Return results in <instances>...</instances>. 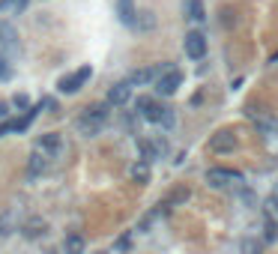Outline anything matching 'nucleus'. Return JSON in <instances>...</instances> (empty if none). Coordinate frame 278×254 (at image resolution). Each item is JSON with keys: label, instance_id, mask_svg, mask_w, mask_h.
Masks as SVG:
<instances>
[{"label": "nucleus", "instance_id": "12", "mask_svg": "<svg viewBox=\"0 0 278 254\" xmlns=\"http://www.w3.org/2000/svg\"><path fill=\"white\" fill-rule=\"evenodd\" d=\"M129 177H132L135 183L144 186V183H150V177H153V165H150V162H144V159H138V162L129 168Z\"/></svg>", "mask_w": 278, "mask_h": 254}, {"label": "nucleus", "instance_id": "8", "mask_svg": "<svg viewBox=\"0 0 278 254\" xmlns=\"http://www.w3.org/2000/svg\"><path fill=\"white\" fill-rule=\"evenodd\" d=\"M186 54H189L191 60H204L207 57V36L197 33V30L186 33Z\"/></svg>", "mask_w": 278, "mask_h": 254}, {"label": "nucleus", "instance_id": "9", "mask_svg": "<svg viewBox=\"0 0 278 254\" xmlns=\"http://www.w3.org/2000/svg\"><path fill=\"white\" fill-rule=\"evenodd\" d=\"M0 48L6 51V54H18L21 45H18V33L12 24H0Z\"/></svg>", "mask_w": 278, "mask_h": 254}, {"label": "nucleus", "instance_id": "29", "mask_svg": "<svg viewBox=\"0 0 278 254\" xmlns=\"http://www.w3.org/2000/svg\"><path fill=\"white\" fill-rule=\"evenodd\" d=\"M9 117V105H6V102H0V120H6Z\"/></svg>", "mask_w": 278, "mask_h": 254}, {"label": "nucleus", "instance_id": "17", "mask_svg": "<svg viewBox=\"0 0 278 254\" xmlns=\"http://www.w3.org/2000/svg\"><path fill=\"white\" fill-rule=\"evenodd\" d=\"M45 227H48V224H45L42 219H30L27 224H24V237H27V239H39L42 233H45Z\"/></svg>", "mask_w": 278, "mask_h": 254}, {"label": "nucleus", "instance_id": "24", "mask_svg": "<svg viewBox=\"0 0 278 254\" xmlns=\"http://www.w3.org/2000/svg\"><path fill=\"white\" fill-rule=\"evenodd\" d=\"M263 212H266V219H269V221H278V203L269 198V201L263 203Z\"/></svg>", "mask_w": 278, "mask_h": 254}, {"label": "nucleus", "instance_id": "13", "mask_svg": "<svg viewBox=\"0 0 278 254\" xmlns=\"http://www.w3.org/2000/svg\"><path fill=\"white\" fill-rule=\"evenodd\" d=\"M138 147H141V159H144V162H150V165H153L158 155L165 152V144H153V141H138Z\"/></svg>", "mask_w": 278, "mask_h": 254}, {"label": "nucleus", "instance_id": "7", "mask_svg": "<svg viewBox=\"0 0 278 254\" xmlns=\"http://www.w3.org/2000/svg\"><path fill=\"white\" fill-rule=\"evenodd\" d=\"M135 108H138V114L144 120H150V123H162V114H165V108L158 105L156 99H150V96H141L135 102Z\"/></svg>", "mask_w": 278, "mask_h": 254}, {"label": "nucleus", "instance_id": "3", "mask_svg": "<svg viewBox=\"0 0 278 254\" xmlns=\"http://www.w3.org/2000/svg\"><path fill=\"white\" fill-rule=\"evenodd\" d=\"M171 63H158V66H147V69H135V72H132V75H129V78H126V81H129V84L132 87H144V84H156L158 78H162V75H165V72H171Z\"/></svg>", "mask_w": 278, "mask_h": 254}, {"label": "nucleus", "instance_id": "4", "mask_svg": "<svg viewBox=\"0 0 278 254\" xmlns=\"http://www.w3.org/2000/svg\"><path fill=\"white\" fill-rule=\"evenodd\" d=\"M90 78H93V69L81 66L78 72H72V75H63V78L57 81V90H60V93H66V96H72V93H78L81 87L87 84Z\"/></svg>", "mask_w": 278, "mask_h": 254}, {"label": "nucleus", "instance_id": "20", "mask_svg": "<svg viewBox=\"0 0 278 254\" xmlns=\"http://www.w3.org/2000/svg\"><path fill=\"white\" fill-rule=\"evenodd\" d=\"M189 198H191V191H189V188H176L174 194L168 198V203H165V206H168V209H171V206H183V203L189 201Z\"/></svg>", "mask_w": 278, "mask_h": 254}, {"label": "nucleus", "instance_id": "22", "mask_svg": "<svg viewBox=\"0 0 278 254\" xmlns=\"http://www.w3.org/2000/svg\"><path fill=\"white\" fill-rule=\"evenodd\" d=\"M153 24H156L153 12H141V18H138V24H135V27H138V30H150Z\"/></svg>", "mask_w": 278, "mask_h": 254}, {"label": "nucleus", "instance_id": "21", "mask_svg": "<svg viewBox=\"0 0 278 254\" xmlns=\"http://www.w3.org/2000/svg\"><path fill=\"white\" fill-rule=\"evenodd\" d=\"M263 227H266V230H263V239H266V242H275V239H278V221H269V219H266V224H263Z\"/></svg>", "mask_w": 278, "mask_h": 254}, {"label": "nucleus", "instance_id": "11", "mask_svg": "<svg viewBox=\"0 0 278 254\" xmlns=\"http://www.w3.org/2000/svg\"><path fill=\"white\" fill-rule=\"evenodd\" d=\"M39 150L45 152V155H57V152L63 150V138L57 135V132L42 135V138H39Z\"/></svg>", "mask_w": 278, "mask_h": 254}, {"label": "nucleus", "instance_id": "16", "mask_svg": "<svg viewBox=\"0 0 278 254\" xmlns=\"http://www.w3.org/2000/svg\"><path fill=\"white\" fill-rule=\"evenodd\" d=\"M45 168H48V155H45L42 150H36L33 155H30V177L45 173Z\"/></svg>", "mask_w": 278, "mask_h": 254}, {"label": "nucleus", "instance_id": "26", "mask_svg": "<svg viewBox=\"0 0 278 254\" xmlns=\"http://www.w3.org/2000/svg\"><path fill=\"white\" fill-rule=\"evenodd\" d=\"M240 201H243L245 206H254L257 198H254V191H251V188H240Z\"/></svg>", "mask_w": 278, "mask_h": 254}, {"label": "nucleus", "instance_id": "1", "mask_svg": "<svg viewBox=\"0 0 278 254\" xmlns=\"http://www.w3.org/2000/svg\"><path fill=\"white\" fill-rule=\"evenodd\" d=\"M108 117H111V105H108V102L90 105V108H84V114L78 117L75 129H78L84 138H96L99 132H102V126H105V120Z\"/></svg>", "mask_w": 278, "mask_h": 254}, {"label": "nucleus", "instance_id": "15", "mask_svg": "<svg viewBox=\"0 0 278 254\" xmlns=\"http://www.w3.org/2000/svg\"><path fill=\"white\" fill-rule=\"evenodd\" d=\"M84 248H87V242H84V237H78V233H69L66 242H63V251L66 254H84Z\"/></svg>", "mask_w": 278, "mask_h": 254}, {"label": "nucleus", "instance_id": "28", "mask_svg": "<svg viewBox=\"0 0 278 254\" xmlns=\"http://www.w3.org/2000/svg\"><path fill=\"white\" fill-rule=\"evenodd\" d=\"M9 75H12V66H9V60L0 54V81H3V78H9Z\"/></svg>", "mask_w": 278, "mask_h": 254}, {"label": "nucleus", "instance_id": "6", "mask_svg": "<svg viewBox=\"0 0 278 254\" xmlns=\"http://www.w3.org/2000/svg\"><path fill=\"white\" fill-rule=\"evenodd\" d=\"M236 147H240V141L230 129H222V132H215L209 138V150L212 152H236Z\"/></svg>", "mask_w": 278, "mask_h": 254}, {"label": "nucleus", "instance_id": "14", "mask_svg": "<svg viewBox=\"0 0 278 254\" xmlns=\"http://www.w3.org/2000/svg\"><path fill=\"white\" fill-rule=\"evenodd\" d=\"M117 12H120L123 24H129V27H135V24H138V12H135L132 0H120V3H117Z\"/></svg>", "mask_w": 278, "mask_h": 254}, {"label": "nucleus", "instance_id": "23", "mask_svg": "<svg viewBox=\"0 0 278 254\" xmlns=\"http://www.w3.org/2000/svg\"><path fill=\"white\" fill-rule=\"evenodd\" d=\"M9 227H12V212H3V216H0V237H9V233H12Z\"/></svg>", "mask_w": 278, "mask_h": 254}, {"label": "nucleus", "instance_id": "18", "mask_svg": "<svg viewBox=\"0 0 278 254\" xmlns=\"http://www.w3.org/2000/svg\"><path fill=\"white\" fill-rule=\"evenodd\" d=\"M186 18L194 21V24H201V21H204V3H201V0H189V3H186Z\"/></svg>", "mask_w": 278, "mask_h": 254}, {"label": "nucleus", "instance_id": "25", "mask_svg": "<svg viewBox=\"0 0 278 254\" xmlns=\"http://www.w3.org/2000/svg\"><path fill=\"white\" fill-rule=\"evenodd\" d=\"M158 126H165V129H174L176 126V114L171 111V108H165V114H162V123Z\"/></svg>", "mask_w": 278, "mask_h": 254}, {"label": "nucleus", "instance_id": "30", "mask_svg": "<svg viewBox=\"0 0 278 254\" xmlns=\"http://www.w3.org/2000/svg\"><path fill=\"white\" fill-rule=\"evenodd\" d=\"M269 198H272V201L278 203V183H275V186H272V194H269Z\"/></svg>", "mask_w": 278, "mask_h": 254}, {"label": "nucleus", "instance_id": "19", "mask_svg": "<svg viewBox=\"0 0 278 254\" xmlns=\"http://www.w3.org/2000/svg\"><path fill=\"white\" fill-rule=\"evenodd\" d=\"M240 251H243V254H261L263 242H261V239H254V237H245L243 242H240Z\"/></svg>", "mask_w": 278, "mask_h": 254}, {"label": "nucleus", "instance_id": "27", "mask_svg": "<svg viewBox=\"0 0 278 254\" xmlns=\"http://www.w3.org/2000/svg\"><path fill=\"white\" fill-rule=\"evenodd\" d=\"M12 105H15L18 111H30V99H27L24 93H18L15 99H12Z\"/></svg>", "mask_w": 278, "mask_h": 254}, {"label": "nucleus", "instance_id": "2", "mask_svg": "<svg viewBox=\"0 0 278 254\" xmlns=\"http://www.w3.org/2000/svg\"><path fill=\"white\" fill-rule=\"evenodd\" d=\"M207 183L212 188H236L243 183V173H240V170H230V168H209Z\"/></svg>", "mask_w": 278, "mask_h": 254}, {"label": "nucleus", "instance_id": "5", "mask_svg": "<svg viewBox=\"0 0 278 254\" xmlns=\"http://www.w3.org/2000/svg\"><path fill=\"white\" fill-rule=\"evenodd\" d=\"M183 78H186L183 69H171V72H165V75L156 81V93H158V96H174L176 90L183 87Z\"/></svg>", "mask_w": 278, "mask_h": 254}, {"label": "nucleus", "instance_id": "10", "mask_svg": "<svg viewBox=\"0 0 278 254\" xmlns=\"http://www.w3.org/2000/svg\"><path fill=\"white\" fill-rule=\"evenodd\" d=\"M132 99V84L129 81H120V84H114L111 90H108V105L114 108V105H126V102Z\"/></svg>", "mask_w": 278, "mask_h": 254}]
</instances>
